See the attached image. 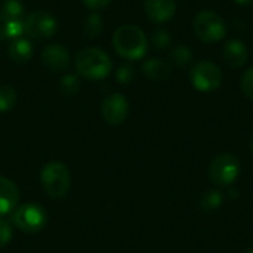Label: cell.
<instances>
[{"label": "cell", "mask_w": 253, "mask_h": 253, "mask_svg": "<svg viewBox=\"0 0 253 253\" xmlns=\"http://www.w3.org/2000/svg\"><path fill=\"white\" fill-rule=\"evenodd\" d=\"M113 46L117 55L125 59L136 61L145 56L148 40L145 33L133 24L120 25L113 34Z\"/></svg>", "instance_id": "1"}, {"label": "cell", "mask_w": 253, "mask_h": 253, "mask_svg": "<svg viewBox=\"0 0 253 253\" xmlns=\"http://www.w3.org/2000/svg\"><path fill=\"white\" fill-rule=\"evenodd\" d=\"M76 71L87 80L105 79L113 70V61L107 52L99 47H84L76 55Z\"/></svg>", "instance_id": "2"}, {"label": "cell", "mask_w": 253, "mask_h": 253, "mask_svg": "<svg viewBox=\"0 0 253 253\" xmlns=\"http://www.w3.org/2000/svg\"><path fill=\"white\" fill-rule=\"evenodd\" d=\"M40 181H42L44 191L52 199L65 197L71 187L70 170L64 163H59V162L47 163L40 172Z\"/></svg>", "instance_id": "3"}, {"label": "cell", "mask_w": 253, "mask_h": 253, "mask_svg": "<svg viewBox=\"0 0 253 253\" xmlns=\"http://www.w3.org/2000/svg\"><path fill=\"white\" fill-rule=\"evenodd\" d=\"M193 28L196 36L205 43H216L227 34V24L224 18L209 9H203L193 18Z\"/></svg>", "instance_id": "4"}, {"label": "cell", "mask_w": 253, "mask_h": 253, "mask_svg": "<svg viewBox=\"0 0 253 253\" xmlns=\"http://www.w3.org/2000/svg\"><path fill=\"white\" fill-rule=\"evenodd\" d=\"M10 221L18 230L28 234H34L46 227L47 213L40 205L25 203L16 206V209L10 213Z\"/></svg>", "instance_id": "5"}, {"label": "cell", "mask_w": 253, "mask_h": 253, "mask_svg": "<svg viewBox=\"0 0 253 253\" xmlns=\"http://www.w3.org/2000/svg\"><path fill=\"white\" fill-rule=\"evenodd\" d=\"M240 173V160L230 153L216 156L209 166V178L216 187L233 184Z\"/></svg>", "instance_id": "6"}, {"label": "cell", "mask_w": 253, "mask_h": 253, "mask_svg": "<svg viewBox=\"0 0 253 253\" xmlns=\"http://www.w3.org/2000/svg\"><path fill=\"white\" fill-rule=\"evenodd\" d=\"M190 82L199 92H213L222 83V71L211 61H200L191 68Z\"/></svg>", "instance_id": "7"}, {"label": "cell", "mask_w": 253, "mask_h": 253, "mask_svg": "<svg viewBox=\"0 0 253 253\" xmlns=\"http://www.w3.org/2000/svg\"><path fill=\"white\" fill-rule=\"evenodd\" d=\"M24 28L31 39L42 40V39L52 37L58 30V24L50 13L43 10H36L25 16Z\"/></svg>", "instance_id": "8"}, {"label": "cell", "mask_w": 253, "mask_h": 253, "mask_svg": "<svg viewBox=\"0 0 253 253\" xmlns=\"http://www.w3.org/2000/svg\"><path fill=\"white\" fill-rule=\"evenodd\" d=\"M101 114H102V119L108 125L119 126L127 119L129 102L123 95L111 93V95L104 98L102 105H101Z\"/></svg>", "instance_id": "9"}, {"label": "cell", "mask_w": 253, "mask_h": 253, "mask_svg": "<svg viewBox=\"0 0 253 253\" xmlns=\"http://www.w3.org/2000/svg\"><path fill=\"white\" fill-rule=\"evenodd\" d=\"M144 9L147 16L157 24H165L170 21L176 13L175 0H145Z\"/></svg>", "instance_id": "10"}, {"label": "cell", "mask_w": 253, "mask_h": 253, "mask_svg": "<svg viewBox=\"0 0 253 253\" xmlns=\"http://www.w3.org/2000/svg\"><path fill=\"white\" fill-rule=\"evenodd\" d=\"M42 62L52 71H64L70 65V53L62 44H49L42 52Z\"/></svg>", "instance_id": "11"}, {"label": "cell", "mask_w": 253, "mask_h": 253, "mask_svg": "<svg viewBox=\"0 0 253 253\" xmlns=\"http://www.w3.org/2000/svg\"><path fill=\"white\" fill-rule=\"evenodd\" d=\"M19 202V188L4 176H0V218L10 215Z\"/></svg>", "instance_id": "12"}, {"label": "cell", "mask_w": 253, "mask_h": 253, "mask_svg": "<svg viewBox=\"0 0 253 253\" xmlns=\"http://www.w3.org/2000/svg\"><path fill=\"white\" fill-rule=\"evenodd\" d=\"M222 56H224L225 62L228 65H231L233 68H240L248 62L249 50H248V46L245 42H242L239 39H231L225 43Z\"/></svg>", "instance_id": "13"}, {"label": "cell", "mask_w": 253, "mask_h": 253, "mask_svg": "<svg viewBox=\"0 0 253 253\" xmlns=\"http://www.w3.org/2000/svg\"><path fill=\"white\" fill-rule=\"evenodd\" d=\"M24 19L13 18L0 12V40H15L24 34Z\"/></svg>", "instance_id": "14"}, {"label": "cell", "mask_w": 253, "mask_h": 253, "mask_svg": "<svg viewBox=\"0 0 253 253\" xmlns=\"http://www.w3.org/2000/svg\"><path fill=\"white\" fill-rule=\"evenodd\" d=\"M142 71L151 82H163L170 76L169 64L160 58H150L144 61Z\"/></svg>", "instance_id": "15"}, {"label": "cell", "mask_w": 253, "mask_h": 253, "mask_svg": "<svg viewBox=\"0 0 253 253\" xmlns=\"http://www.w3.org/2000/svg\"><path fill=\"white\" fill-rule=\"evenodd\" d=\"M9 56L15 62H27L33 56V44L27 39H15L12 44L9 46Z\"/></svg>", "instance_id": "16"}, {"label": "cell", "mask_w": 253, "mask_h": 253, "mask_svg": "<svg viewBox=\"0 0 253 253\" xmlns=\"http://www.w3.org/2000/svg\"><path fill=\"white\" fill-rule=\"evenodd\" d=\"M169 56H170V61L175 65H178V67H185V65H188L193 61V52H191V49L187 44L175 46L170 50Z\"/></svg>", "instance_id": "17"}, {"label": "cell", "mask_w": 253, "mask_h": 253, "mask_svg": "<svg viewBox=\"0 0 253 253\" xmlns=\"http://www.w3.org/2000/svg\"><path fill=\"white\" fill-rule=\"evenodd\" d=\"M16 90L9 84L0 86V113L12 110L16 104Z\"/></svg>", "instance_id": "18"}, {"label": "cell", "mask_w": 253, "mask_h": 253, "mask_svg": "<svg viewBox=\"0 0 253 253\" xmlns=\"http://www.w3.org/2000/svg\"><path fill=\"white\" fill-rule=\"evenodd\" d=\"M83 28H84V33H86L87 37H90V39L98 37V36L102 33V28H104V22H102L101 15L96 13V12H92V13L86 18L84 27H83Z\"/></svg>", "instance_id": "19"}, {"label": "cell", "mask_w": 253, "mask_h": 253, "mask_svg": "<svg viewBox=\"0 0 253 253\" xmlns=\"http://www.w3.org/2000/svg\"><path fill=\"white\" fill-rule=\"evenodd\" d=\"M80 79L74 74H65L59 80V92L64 96H74L80 90Z\"/></svg>", "instance_id": "20"}, {"label": "cell", "mask_w": 253, "mask_h": 253, "mask_svg": "<svg viewBox=\"0 0 253 253\" xmlns=\"http://www.w3.org/2000/svg\"><path fill=\"white\" fill-rule=\"evenodd\" d=\"M222 202H224V197L219 191H209L203 196L200 205H202L203 211H215V209L221 208Z\"/></svg>", "instance_id": "21"}, {"label": "cell", "mask_w": 253, "mask_h": 253, "mask_svg": "<svg viewBox=\"0 0 253 253\" xmlns=\"http://www.w3.org/2000/svg\"><path fill=\"white\" fill-rule=\"evenodd\" d=\"M0 12L4 15L13 16V18H22L24 16V4L19 0H4L0 6Z\"/></svg>", "instance_id": "22"}, {"label": "cell", "mask_w": 253, "mask_h": 253, "mask_svg": "<svg viewBox=\"0 0 253 253\" xmlns=\"http://www.w3.org/2000/svg\"><path fill=\"white\" fill-rule=\"evenodd\" d=\"M151 43L154 46V49L157 50H163L169 46L170 43V36L166 30L160 28V30H156L151 36Z\"/></svg>", "instance_id": "23"}, {"label": "cell", "mask_w": 253, "mask_h": 253, "mask_svg": "<svg viewBox=\"0 0 253 253\" xmlns=\"http://www.w3.org/2000/svg\"><path fill=\"white\" fill-rule=\"evenodd\" d=\"M116 79H117V82L122 83V84H129V83H132L133 79H135V68H133L132 65H127V64L122 65V67L116 71Z\"/></svg>", "instance_id": "24"}, {"label": "cell", "mask_w": 253, "mask_h": 253, "mask_svg": "<svg viewBox=\"0 0 253 253\" xmlns=\"http://www.w3.org/2000/svg\"><path fill=\"white\" fill-rule=\"evenodd\" d=\"M242 90L245 96L253 99V67L248 68L242 76Z\"/></svg>", "instance_id": "25"}, {"label": "cell", "mask_w": 253, "mask_h": 253, "mask_svg": "<svg viewBox=\"0 0 253 253\" xmlns=\"http://www.w3.org/2000/svg\"><path fill=\"white\" fill-rule=\"evenodd\" d=\"M13 237L12 227L7 221L0 218V248H4Z\"/></svg>", "instance_id": "26"}, {"label": "cell", "mask_w": 253, "mask_h": 253, "mask_svg": "<svg viewBox=\"0 0 253 253\" xmlns=\"http://www.w3.org/2000/svg\"><path fill=\"white\" fill-rule=\"evenodd\" d=\"M84 3L86 7H89L90 10H99L104 9L110 4L111 0H82Z\"/></svg>", "instance_id": "27"}, {"label": "cell", "mask_w": 253, "mask_h": 253, "mask_svg": "<svg viewBox=\"0 0 253 253\" xmlns=\"http://www.w3.org/2000/svg\"><path fill=\"white\" fill-rule=\"evenodd\" d=\"M236 3L242 4V6H248V4H252L253 0H234Z\"/></svg>", "instance_id": "28"}, {"label": "cell", "mask_w": 253, "mask_h": 253, "mask_svg": "<svg viewBox=\"0 0 253 253\" xmlns=\"http://www.w3.org/2000/svg\"><path fill=\"white\" fill-rule=\"evenodd\" d=\"M251 147H252V153H253V136H252V141H251Z\"/></svg>", "instance_id": "29"}]
</instances>
